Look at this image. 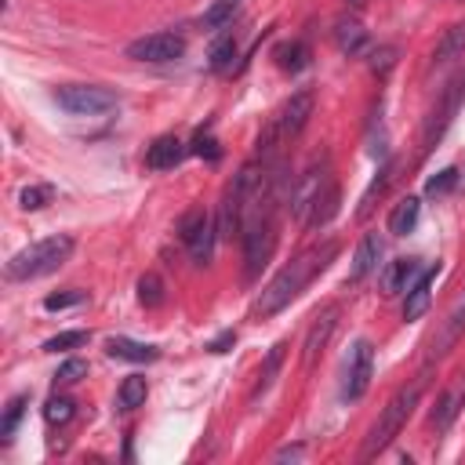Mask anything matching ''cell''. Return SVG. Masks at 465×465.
Returning a JSON list of instances; mask_svg holds the SVG:
<instances>
[{
  "instance_id": "cell-3",
  "label": "cell",
  "mask_w": 465,
  "mask_h": 465,
  "mask_svg": "<svg viewBox=\"0 0 465 465\" xmlns=\"http://www.w3.org/2000/svg\"><path fill=\"white\" fill-rule=\"evenodd\" d=\"M69 254H73V236H47V240H36V243L22 247L18 254H11L4 272H7V280H40V276L54 272L58 265H65Z\"/></svg>"
},
{
  "instance_id": "cell-19",
  "label": "cell",
  "mask_w": 465,
  "mask_h": 465,
  "mask_svg": "<svg viewBox=\"0 0 465 465\" xmlns=\"http://www.w3.org/2000/svg\"><path fill=\"white\" fill-rule=\"evenodd\" d=\"M396 171H400V160H385V163H381L378 178L367 185V193H363V200H360V207H356V214H360V218H367V214L374 211V200H381V196H385V189L392 185Z\"/></svg>"
},
{
  "instance_id": "cell-33",
  "label": "cell",
  "mask_w": 465,
  "mask_h": 465,
  "mask_svg": "<svg viewBox=\"0 0 465 465\" xmlns=\"http://www.w3.org/2000/svg\"><path fill=\"white\" fill-rule=\"evenodd\" d=\"M87 331H62V334H54V338H47L44 341V352H69V349H80V345H87Z\"/></svg>"
},
{
  "instance_id": "cell-4",
  "label": "cell",
  "mask_w": 465,
  "mask_h": 465,
  "mask_svg": "<svg viewBox=\"0 0 465 465\" xmlns=\"http://www.w3.org/2000/svg\"><path fill=\"white\" fill-rule=\"evenodd\" d=\"M240 243H243V276L247 280H258V272L269 265L272 247H276V218H272V207H262L251 218H243Z\"/></svg>"
},
{
  "instance_id": "cell-15",
  "label": "cell",
  "mask_w": 465,
  "mask_h": 465,
  "mask_svg": "<svg viewBox=\"0 0 465 465\" xmlns=\"http://www.w3.org/2000/svg\"><path fill=\"white\" fill-rule=\"evenodd\" d=\"M378 258H381V236L378 232H367L352 254V265H349V283H360L363 276H371L378 269Z\"/></svg>"
},
{
  "instance_id": "cell-40",
  "label": "cell",
  "mask_w": 465,
  "mask_h": 465,
  "mask_svg": "<svg viewBox=\"0 0 465 465\" xmlns=\"http://www.w3.org/2000/svg\"><path fill=\"white\" fill-rule=\"evenodd\" d=\"M232 341H236V331H222L214 341H207V349H211V352H229Z\"/></svg>"
},
{
  "instance_id": "cell-11",
  "label": "cell",
  "mask_w": 465,
  "mask_h": 465,
  "mask_svg": "<svg viewBox=\"0 0 465 465\" xmlns=\"http://www.w3.org/2000/svg\"><path fill=\"white\" fill-rule=\"evenodd\" d=\"M338 302H331V305H323L316 316H312V323H309V331H305V341H302V363H305V371L316 363V356L327 349V341H331V334H334V327H338Z\"/></svg>"
},
{
  "instance_id": "cell-34",
  "label": "cell",
  "mask_w": 465,
  "mask_h": 465,
  "mask_svg": "<svg viewBox=\"0 0 465 465\" xmlns=\"http://www.w3.org/2000/svg\"><path fill=\"white\" fill-rule=\"evenodd\" d=\"M458 178H461L458 167H443L440 174H432V178L425 182V193H429V196H447V193L458 185Z\"/></svg>"
},
{
  "instance_id": "cell-32",
  "label": "cell",
  "mask_w": 465,
  "mask_h": 465,
  "mask_svg": "<svg viewBox=\"0 0 465 465\" xmlns=\"http://www.w3.org/2000/svg\"><path fill=\"white\" fill-rule=\"evenodd\" d=\"M73 414H76V403H73L69 396H51V400L44 403V418H47V425H65Z\"/></svg>"
},
{
  "instance_id": "cell-39",
  "label": "cell",
  "mask_w": 465,
  "mask_h": 465,
  "mask_svg": "<svg viewBox=\"0 0 465 465\" xmlns=\"http://www.w3.org/2000/svg\"><path fill=\"white\" fill-rule=\"evenodd\" d=\"M392 65H396V47L385 44V47H374V51H371V73H374V76H389Z\"/></svg>"
},
{
  "instance_id": "cell-37",
  "label": "cell",
  "mask_w": 465,
  "mask_h": 465,
  "mask_svg": "<svg viewBox=\"0 0 465 465\" xmlns=\"http://www.w3.org/2000/svg\"><path fill=\"white\" fill-rule=\"evenodd\" d=\"M87 294L84 291H76V287H69V291H58V294H47L44 298V309L47 312H62V309H73V305H80Z\"/></svg>"
},
{
  "instance_id": "cell-13",
  "label": "cell",
  "mask_w": 465,
  "mask_h": 465,
  "mask_svg": "<svg viewBox=\"0 0 465 465\" xmlns=\"http://www.w3.org/2000/svg\"><path fill=\"white\" fill-rule=\"evenodd\" d=\"M338 203H341V189H338V178L331 174V178L320 185V193H316V200H312V207H309V214H305V229L327 225V222L338 214Z\"/></svg>"
},
{
  "instance_id": "cell-36",
  "label": "cell",
  "mask_w": 465,
  "mask_h": 465,
  "mask_svg": "<svg viewBox=\"0 0 465 465\" xmlns=\"http://www.w3.org/2000/svg\"><path fill=\"white\" fill-rule=\"evenodd\" d=\"M189 153H196V156H203V160H218V156H222V145H218V138H214L211 131H196Z\"/></svg>"
},
{
  "instance_id": "cell-28",
  "label": "cell",
  "mask_w": 465,
  "mask_h": 465,
  "mask_svg": "<svg viewBox=\"0 0 465 465\" xmlns=\"http://www.w3.org/2000/svg\"><path fill=\"white\" fill-rule=\"evenodd\" d=\"M145 392H149L145 378H142V374H127L124 385H120V407H124V411L142 407V403H145Z\"/></svg>"
},
{
  "instance_id": "cell-25",
  "label": "cell",
  "mask_w": 465,
  "mask_h": 465,
  "mask_svg": "<svg viewBox=\"0 0 465 465\" xmlns=\"http://www.w3.org/2000/svg\"><path fill=\"white\" fill-rule=\"evenodd\" d=\"M232 58H236V36H232V33H222V36L211 44V51H207V65H211L214 73H229V69H232Z\"/></svg>"
},
{
  "instance_id": "cell-31",
  "label": "cell",
  "mask_w": 465,
  "mask_h": 465,
  "mask_svg": "<svg viewBox=\"0 0 465 465\" xmlns=\"http://www.w3.org/2000/svg\"><path fill=\"white\" fill-rule=\"evenodd\" d=\"M138 302H142L145 309H156V305L163 302V280H160L156 272H145V276L138 280Z\"/></svg>"
},
{
  "instance_id": "cell-7",
  "label": "cell",
  "mask_w": 465,
  "mask_h": 465,
  "mask_svg": "<svg viewBox=\"0 0 465 465\" xmlns=\"http://www.w3.org/2000/svg\"><path fill=\"white\" fill-rule=\"evenodd\" d=\"M371 374H374V345L367 338L352 341L349 356H345V371H341V396L345 400H360L371 385Z\"/></svg>"
},
{
  "instance_id": "cell-10",
  "label": "cell",
  "mask_w": 465,
  "mask_h": 465,
  "mask_svg": "<svg viewBox=\"0 0 465 465\" xmlns=\"http://www.w3.org/2000/svg\"><path fill=\"white\" fill-rule=\"evenodd\" d=\"M331 178V163H327V156L323 160H312L309 167H305V174H302V182L298 185H291V214L305 225V214H309V207H312V200H316V193H320V185Z\"/></svg>"
},
{
  "instance_id": "cell-35",
  "label": "cell",
  "mask_w": 465,
  "mask_h": 465,
  "mask_svg": "<svg viewBox=\"0 0 465 465\" xmlns=\"http://www.w3.org/2000/svg\"><path fill=\"white\" fill-rule=\"evenodd\" d=\"M25 403H29V396H15V400L7 403L4 421H0V436H4V440H11V436H15V429H18L22 414H25Z\"/></svg>"
},
{
  "instance_id": "cell-2",
  "label": "cell",
  "mask_w": 465,
  "mask_h": 465,
  "mask_svg": "<svg viewBox=\"0 0 465 465\" xmlns=\"http://www.w3.org/2000/svg\"><path fill=\"white\" fill-rule=\"evenodd\" d=\"M421 389H425V378H418V381H411V385H403V389H396V392L389 396V403L381 407L378 421L371 425V432H367V440H363V458H374L378 450H385V447L392 443V436H400V429L407 425L411 411L418 407Z\"/></svg>"
},
{
  "instance_id": "cell-1",
  "label": "cell",
  "mask_w": 465,
  "mask_h": 465,
  "mask_svg": "<svg viewBox=\"0 0 465 465\" xmlns=\"http://www.w3.org/2000/svg\"><path fill=\"white\" fill-rule=\"evenodd\" d=\"M334 258H338V240H323V243L302 251L294 262H287V265L262 287V294H258V302H254V316H258V320L276 316V312H280L283 305H291Z\"/></svg>"
},
{
  "instance_id": "cell-30",
  "label": "cell",
  "mask_w": 465,
  "mask_h": 465,
  "mask_svg": "<svg viewBox=\"0 0 465 465\" xmlns=\"http://www.w3.org/2000/svg\"><path fill=\"white\" fill-rule=\"evenodd\" d=\"M207 222H211V214H207L203 207H189V211L178 218V240H182V243H189V240H193Z\"/></svg>"
},
{
  "instance_id": "cell-18",
  "label": "cell",
  "mask_w": 465,
  "mask_h": 465,
  "mask_svg": "<svg viewBox=\"0 0 465 465\" xmlns=\"http://www.w3.org/2000/svg\"><path fill=\"white\" fill-rule=\"evenodd\" d=\"M461 407H465V381L450 385V389L436 400V407H432V418H429V421H432L436 429H447V425L458 418V411H461Z\"/></svg>"
},
{
  "instance_id": "cell-12",
  "label": "cell",
  "mask_w": 465,
  "mask_h": 465,
  "mask_svg": "<svg viewBox=\"0 0 465 465\" xmlns=\"http://www.w3.org/2000/svg\"><path fill=\"white\" fill-rule=\"evenodd\" d=\"M440 276V262L436 265H425L418 272V280L407 287V298H403V320H421L432 305V283Z\"/></svg>"
},
{
  "instance_id": "cell-24",
  "label": "cell",
  "mask_w": 465,
  "mask_h": 465,
  "mask_svg": "<svg viewBox=\"0 0 465 465\" xmlns=\"http://www.w3.org/2000/svg\"><path fill=\"white\" fill-rule=\"evenodd\" d=\"M283 349H287V341H276L272 349H269V356H265V363H262V371H258V381H254V389H251V403L272 385V378L280 374V363H283Z\"/></svg>"
},
{
  "instance_id": "cell-16",
  "label": "cell",
  "mask_w": 465,
  "mask_h": 465,
  "mask_svg": "<svg viewBox=\"0 0 465 465\" xmlns=\"http://www.w3.org/2000/svg\"><path fill=\"white\" fill-rule=\"evenodd\" d=\"M182 156H185V145H182L178 134H160V138L145 149V163H149L153 171H167V167L182 163Z\"/></svg>"
},
{
  "instance_id": "cell-14",
  "label": "cell",
  "mask_w": 465,
  "mask_h": 465,
  "mask_svg": "<svg viewBox=\"0 0 465 465\" xmlns=\"http://www.w3.org/2000/svg\"><path fill=\"white\" fill-rule=\"evenodd\" d=\"M425 265L418 262V258H396V262H389L385 269H381V294H400V291H407L414 280H418V272H421Z\"/></svg>"
},
{
  "instance_id": "cell-23",
  "label": "cell",
  "mask_w": 465,
  "mask_h": 465,
  "mask_svg": "<svg viewBox=\"0 0 465 465\" xmlns=\"http://www.w3.org/2000/svg\"><path fill=\"white\" fill-rule=\"evenodd\" d=\"M461 54H465V25L443 29V36H440V44L432 51V65H447V62H454Z\"/></svg>"
},
{
  "instance_id": "cell-29",
  "label": "cell",
  "mask_w": 465,
  "mask_h": 465,
  "mask_svg": "<svg viewBox=\"0 0 465 465\" xmlns=\"http://www.w3.org/2000/svg\"><path fill=\"white\" fill-rule=\"evenodd\" d=\"M54 200V185H25L22 193H18V207L22 211H40V207H47Z\"/></svg>"
},
{
  "instance_id": "cell-38",
  "label": "cell",
  "mask_w": 465,
  "mask_h": 465,
  "mask_svg": "<svg viewBox=\"0 0 465 465\" xmlns=\"http://www.w3.org/2000/svg\"><path fill=\"white\" fill-rule=\"evenodd\" d=\"M80 378H87V360H65L54 371V385H76Z\"/></svg>"
},
{
  "instance_id": "cell-8",
  "label": "cell",
  "mask_w": 465,
  "mask_h": 465,
  "mask_svg": "<svg viewBox=\"0 0 465 465\" xmlns=\"http://www.w3.org/2000/svg\"><path fill=\"white\" fill-rule=\"evenodd\" d=\"M185 54V36L182 33H149L127 44V58L134 62H174Z\"/></svg>"
},
{
  "instance_id": "cell-26",
  "label": "cell",
  "mask_w": 465,
  "mask_h": 465,
  "mask_svg": "<svg viewBox=\"0 0 465 465\" xmlns=\"http://www.w3.org/2000/svg\"><path fill=\"white\" fill-rule=\"evenodd\" d=\"M214 236H218V225H214V222H207V225H203V229L185 243L196 265H207V262H211V254H214Z\"/></svg>"
},
{
  "instance_id": "cell-6",
  "label": "cell",
  "mask_w": 465,
  "mask_h": 465,
  "mask_svg": "<svg viewBox=\"0 0 465 465\" xmlns=\"http://www.w3.org/2000/svg\"><path fill=\"white\" fill-rule=\"evenodd\" d=\"M54 102L73 116H98V113L116 109L120 98L116 91L98 87V84H65V87H54Z\"/></svg>"
},
{
  "instance_id": "cell-9",
  "label": "cell",
  "mask_w": 465,
  "mask_h": 465,
  "mask_svg": "<svg viewBox=\"0 0 465 465\" xmlns=\"http://www.w3.org/2000/svg\"><path fill=\"white\" fill-rule=\"evenodd\" d=\"M465 334V287L458 291V298L450 302V309H447V316L440 320V327H436V334L429 338V363L432 360H443L454 345H458V338Z\"/></svg>"
},
{
  "instance_id": "cell-5",
  "label": "cell",
  "mask_w": 465,
  "mask_h": 465,
  "mask_svg": "<svg viewBox=\"0 0 465 465\" xmlns=\"http://www.w3.org/2000/svg\"><path fill=\"white\" fill-rule=\"evenodd\" d=\"M461 102H465V73H458V76L440 91L436 105L429 109V116H425V124H421V138H418V142H421V153L436 149V142L443 138V131H447L450 120L458 116Z\"/></svg>"
},
{
  "instance_id": "cell-20",
  "label": "cell",
  "mask_w": 465,
  "mask_h": 465,
  "mask_svg": "<svg viewBox=\"0 0 465 465\" xmlns=\"http://www.w3.org/2000/svg\"><path fill=\"white\" fill-rule=\"evenodd\" d=\"M334 44H338V51L341 54H360L363 47H367V29L356 22V18H341L338 25H334Z\"/></svg>"
},
{
  "instance_id": "cell-22",
  "label": "cell",
  "mask_w": 465,
  "mask_h": 465,
  "mask_svg": "<svg viewBox=\"0 0 465 465\" xmlns=\"http://www.w3.org/2000/svg\"><path fill=\"white\" fill-rule=\"evenodd\" d=\"M418 214H421V200H418V196H403V200L392 207V214H389V232H392V236L414 232Z\"/></svg>"
},
{
  "instance_id": "cell-21",
  "label": "cell",
  "mask_w": 465,
  "mask_h": 465,
  "mask_svg": "<svg viewBox=\"0 0 465 465\" xmlns=\"http://www.w3.org/2000/svg\"><path fill=\"white\" fill-rule=\"evenodd\" d=\"M272 58H276V65H280L283 73H302V69L309 65L312 51H309L305 40H283V44L272 51Z\"/></svg>"
},
{
  "instance_id": "cell-41",
  "label": "cell",
  "mask_w": 465,
  "mask_h": 465,
  "mask_svg": "<svg viewBox=\"0 0 465 465\" xmlns=\"http://www.w3.org/2000/svg\"><path fill=\"white\" fill-rule=\"evenodd\" d=\"M345 4H349V7H352V11H360V7H363V4H367V0H345Z\"/></svg>"
},
{
  "instance_id": "cell-27",
  "label": "cell",
  "mask_w": 465,
  "mask_h": 465,
  "mask_svg": "<svg viewBox=\"0 0 465 465\" xmlns=\"http://www.w3.org/2000/svg\"><path fill=\"white\" fill-rule=\"evenodd\" d=\"M240 11V0H214L207 11H203V18H200V25L203 29H222V25H229L232 22V15Z\"/></svg>"
},
{
  "instance_id": "cell-17",
  "label": "cell",
  "mask_w": 465,
  "mask_h": 465,
  "mask_svg": "<svg viewBox=\"0 0 465 465\" xmlns=\"http://www.w3.org/2000/svg\"><path fill=\"white\" fill-rule=\"evenodd\" d=\"M105 352L113 360H131V363H153L160 356L156 345H142V341H131V338H109L105 341Z\"/></svg>"
}]
</instances>
